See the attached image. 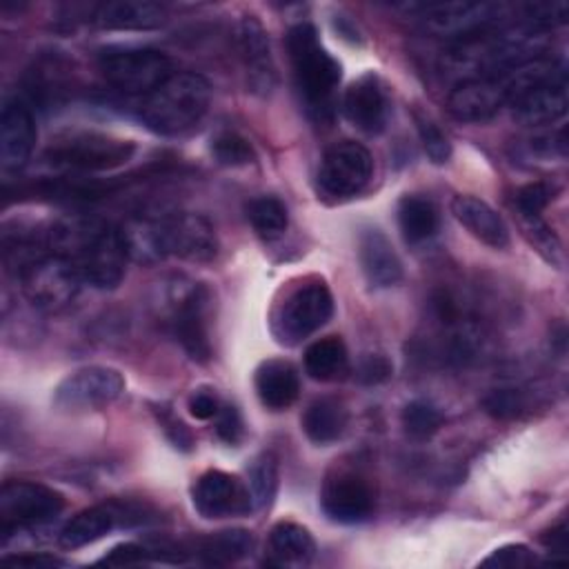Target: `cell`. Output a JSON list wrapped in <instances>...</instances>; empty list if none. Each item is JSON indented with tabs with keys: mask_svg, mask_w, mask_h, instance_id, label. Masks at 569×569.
I'll return each mask as SVG.
<instances>
[{
	"mask_svg": "<svg viewBox=\"0 0 569 569\" xmlns=\"http://www.w3.org/2000/svg\"><path fill=\"white\" fill-rule=\"evenodd\" d=\"M358 258L367 282L376 289H389L400 282L402 264L391 242L380 229H365L358 238Z\"/></svg>",
	"mask_w": 569,
	"mask_h": 569,
	"instance_id": "cell-23",
	"label": "cell"
},
{
	"mask_svg": "<svg viewBox=\"0 0 569 569\" xmlns=\"http://www.w3.org/2000/svg\"><path fill=\"white\" fill-rule=\"evenodd\" d=\"M305 371L320 382L340 380L349 371L347 347L340 338L327 336L311 342L305 351Z\"/></svg>",
	"mask_w": 569,
	"mask_h": 569,
	"instance_id": "cell-30",
	"label": "cell"
},
{
	"mask_svg": "<svg viewBox=\"0 0 569 569\" xmlns=\"http://www.w3.org/2000/svg\"><path fill=\"white\" fill-rule=\"evenodd\" d=\"M551 187L545 182H529L518 189L516 193V207L522 218H540L542 209L551 200Z\"/></svg>",
	"mask_w": 569,
	"mask_h": 569,
	"instance_id": "cell-40",
	"label": "cell"
},
{
	"mask_svg": "<svg viewBox=\"0 0 569 569\" xmlns=\"http://www.w3.org/2000/svg\"><path fill=\"white\" fill-rule=\"evenodd\" d=\"M27 300L40 311L58 313L67 309L80 293L82 278L76 264L62 256L47 253L27 267L20 276Z\"/></svg>",
	"mask_w": 569,
	"mask_h": 569,
	"instance_id": "cell-9",
	"label": "cell"
},
{
	"mask_svg": "<svg viewBox=\"0 0 569 569\" xmlns=\"http://www.w3.org/2000/svg\"><path fill=\"white\" fill-rule=\"evenodd\" d=\"M167 253L189 262H209L218 253V236L213 224L196 211L164 213Z\"/></svg>",
	"mask_w": 569,
	"mask_h": 569,
	"instance_id": "cell-16",
	"label": "cell"
},
{
	"mask_svg": "<svg viewBox=\"0 0 569 569\" xmlns=\"http://www.w3.org/2000/svg\"><path fill=\"white\" fill-rule=\"evenodd\" d=\"M482 407L496 420H513L525 413L527 398L520 389H493L482 398Z\"/></svg>",
	"mask_w": 569,
	"mask_h": 569,
	"instance_id": "cell-37",
	"label": "cell"
},
{
	"mask_svg": "<svg viewBox=\"0 0 569 569\" xmlns=\"http://www.w3.org/2000/svg\"><path fill=\"white\" fill-rule=\"evenodd\" d=\"M522 13L527 22L549 31L551 27L567 22L569 4L562 0H538V2H527L522 7Z\"/></svg>",
	"mask_w": 569,
	"mask_h": 569,
	"instance_id": "cell-39",
	"label": "cell"
},
{
	"mask_svg": "<svg viewBox=\"0 0 569 569\" xmlns=\"http://www.w3.org/2000/svg\"><path fill=\"white\" fill-rule=\"evenodd\" d=\"M253 551V536L247 529H224L202 538L196 545V556L204 565H231Z\"/></svg>",
	"mask_w": 569,
	"mask_h": 569,
	"instance_id": "cell-31",
	"label": "cell"
},
{
	"mask_svg": "<svg viewBox=\"0 0 569 569\" xmlns=\"http://www.w3.org/2000/svg\"><path fill=\"white\" fill-rule=\"evenodd\" d=\"M209 291L198 282L176 280L167 296V325L184 353L196 362L211 358V342L207 329Z\"/></svg>",
	"mask_w": 569,
	"mask_h": 569,
	"instance_id": "cell-5",
	"label": "cell"
},
{
	"mask_svg": "<svg viewBox=\"0 0 569 569\" xmlns=\"http://www.w3.org/2000/svg\"><path fill=\"white\" fill-rule=\"evenodd\" d=\"M400 420H402L405 433L409 438L427 440V438H431L438 431V427L442 422V416H440V411L431 402H427V400H411V402L405 405Z\"/></svg>",
	"mask_w": 569,
	"mask_h": 569,
	"instance_id": "cell-35",
	"label": "cell"
},
{
	"mask_svg": "<svg viewBox=\"0 0 569 569\" xmlns=\"http://www.w3.org/2000/svg\"><path fill=\"white\" fill-rule=\"evenodd\" d=\"M122 238L129 251V258L140 264H156L164 260L167 242H164V213L147 211L131 216L122 227Z\"/></svg>",
	"mask_w": 569,
	"mask_h": 569,
	"instance_id": "cell-25",
	"label": "cell"
},
{
	"mask_svg": "<svg viewBox=\"0 0 569 569\" xmlns=\"http://www.w3.org/2000/svg\"><path fill=\"white\" fill-rule=\"evenodd\" d=\"M536 84V71L529 62H520L491 76L471 78L453 84L447 107L460 122L491 120L505 104L527 93Z\"/></svg>",
	"mask_w": 569,
	"mask_h": 569,
	"instance_id": "cell-4",
	"label": "cell"
},
{
	"mask_svg": "<svg viewBox=\"0 0 569 569\" xmlns=\"http://www.w3.org/2000/svg\"><path fill=\"white\" fill-rule=\"evenodd\" d=\"M333 313V298L322 280H309L298 284L284 296V302L276 309L271 329L278 342L298 345L318 331Z\"/></svg>",
	"mask_w": 569,
	"mask_h": 569,
	"instance_id": "cell-7",
	"label": "cell"
},
{
	"mask_svg": "<svg viewBox=\"0 0 569 569\" xmlns=\"http://www.w3.org/2000/svg\"><path fill=\"white\" fill-rule=\"evenodd\" d=\"M136 144L96 131H80L58 138L47 149V160L56 167L76 171H109L131 160Z\"/></svg>",
	"mask_w": 569,
	"mask_h": 569,
	"instance_id": "cell-8",
	"label": "cell"
},
{
	"mask_svg": "<svg viewBox=\"0 0 569 569\" xmlns=\"http://www.w3.org/2000/svg\"><path fill=\"white\" fill-rule=\"evenodd\" d=\"M542 545L547 547V551L558 553V556H565V551H567V522L562 520L560 525H556L553 529H549V531L542 536Z\"/></svg>",
	"mask_w": 569,
	"mask_h": 569,
	"instance_id": "cell-48",
	"label": "cell"
},
{
	"mask_svg": "<svg viewBox=\"0 0 569 569\" xmlns=\"http://www.w3.org/2000/svg\"><path fill=\"white\" fill-rule=\"evenodd\" d=\"M287 51L296 89L307 113L316 122H329L333 118L336 89L342 76L338 60L320 44L318 31L309 22H300L289 29Z\"/></svg>",
	"mask_w": 569,
	"mask_h": 569,
	"instance_id": "cell-2",
	"label": "cell"
},
{
	"mask_svg": "<svg viewBox=\"0 0 569 569\" xmlns=\"http://www.w3.org/2000/svg\"><path fill=\"white\" fill-rule=\"evenodd\" d=\"M322 511L340 525L367 520L376 509V491L371 480L353 467H336L329 471L320 493Z\"/></svg>",
	"mask_w": 569,
	"mask_h": 569,
	"instance_id": "cell-14",
	"label": "cell"
},
{
	"mask_svg": "<svg viewBox=\"0 0 569 569\" xmlns=\"http://www.w3.org/2000/svg\"><path fill=\"white\" fill-rule=\"evenodd\" d=\"M191 500L196 511L209 520L242 516L253 507L249 489L236 476L218 469H209L196 480L191 489Z\"/></svg>",
	"mask_w": 569,
	"mask_h": 569,
	"instance_id": "cell-17",
	"label": "cell"
},
{
	"mask_svg": "<svg viewBox=\"0 0 569 569\" xmlns=\"http://www.w3.org/2000/svg\"><path fill=\"white\" fill-rule=\"evenodd\" d=\"M451 213L456 220L480 242L491 249H505L509 244V229L505 220L476 196H456L451 200Z\"/></svg>",
	"mask_w": 569,
	"mask_h": 569,
	"instance_id": "cell-26",
	"label": "cell"
},
{
	"mask_svg": "<svg viewBox=\"0 0 569 569\" xmlns=\"http://www.w3.org/2000/svg\"><path fill=\"white\" fill-rule=\"evenodd\" d=\"M209 98L211 87L200 73L176 71L144 98L140 118L158 136H180L204 118Z\"/></svg>",
	"mask_w": 569,
	"mask_h": 569,
	"instance_id": "cell-3",
	"label": "cell"
},
{
	"mask_svg": "<svg viewBox=\"0 0 569 569\" xmlns=\"http://www.w3.org/2000/svg\"><path fill=\"white\" fill-rule=\"evenodd\" d=\"M347 427V409L338 398H318L313 400L305 416L302 429L307 438L316 445H329L342 436Z\"/></svg>",
	"mask_w": 569,
	"mask_h": 569,
	"instance_id": "cell-29",
	"label": "cell"
},
{
	"mask_svg": "<svg viewBox=\"0 0 569 569\" xmlns=\"http://www.w3.org/2000/svg\"><path fill=\"white\" fill-rule=\"evenodd\" d=\"M342 107L349 122L369 136L380 133L389 118V100L385 87L373 73H365L349 84Z\"/></svg>",
	"mask_w": 569,
	"mask_h": 569,
	"instance_id": "cell-20",
	"label": "cell"
},
{
	"mask_svg": "<svg viewBox=\"0 0 569 569\" xmlns=\"http://www.w3.org/2000/svg\"><path fill=\"white\" fill-rule=\"evenodd\" d=\"M98 67L104 80L124 93L149 96L171 73V60L147 47H111L98 56Z\"/></svg>",
	"mask_w": 569,
	"mask_h": 569,
	"instance_id": "cell-6",
	"label": "cell"
},
{
	"mask_svg": "<svg viewBox=\"0 0 569 569\" xmlns=\"http://www.w3.org/2000/svg\"><path fill=\"white\" fill-rule=\"evenodd\" d=\"M211 156L222 167H244L256 160V151L247 138L236 131H220L211 138Z\"/></svg>",
	"mask_w": 569,
	"mask_h": 569,
	"instance_id": "cell-36",
	"label": "cell"
},
{
	"mask_svg": "<svg viewBox=\"0 0 569 569\" xmlns=\"http://www.w3.org/2000/svg\"><path fill=\"white\" fill-rule=\"evenodd\" d=\"M62 509L64 498L56 489L40 482L9 480L0 489V531L9 536L16 529L44 525Z\"/></svg>",
	"mask_w": 569,
	"mask_h": 569,
	"instance_id": "cell-10",
	"label": "cell"
},
{
	"mask_svg": "<svg viewBox=\"0 0 569 569\" xmlns=\"http://www.w3.org/2000/svg\"><path fill=\"white\" fill-rule=\"evenodd\" d=\"M391 376V362L385 356H367L358 369V378L365 385H378L385 382Z\"/></svg>",
	"mask_w": 569,
	"mask_h": 569,
	"instance_id": "cell-45",
	"label": "cell"
},
{
	"mask_svg": "<svg viewBox=\"0 0 569 569\" xmlns=\"http://www.w3.org/2000/svg\"><path fill=\"white\" fill-rule=\"evenodd\" d=\"M485 567H529L536 565L533 551L525 545H505L482 560Z\"/></svg>",
	"mask_w": 569,
	"mask_h": 569,
	"instance_id": "cell-42",
	"label": "cell"
},
{
	"mask_svg": "<svg viewBox=\"0 0 569 569\" xmlns=\"http://www.w3.org/2000/svg\"><path fill=\"white\" fill-rule=\"evenodd\" d=\"M269 553L276 565H309L316 542L302 525L278 522L269 531Z\"/></svg>",
	"mask_w": 569,
	"mask_h": 569,
	"instance_id": "cell-28",
	"label": "cell"
},
{
	"mask_svg": "<svg viewBox=\"0 0 569 569\" xmlns=\"http://www.w3.org/2000/svg\"><path fill=\"white\" fill-rule=\"evenodd\" d=\"M7 565H16V567H58L64 565L60 558L47 556V553H36V556H4L2 558Z\"/></svg>",
	"mask_w": 569,
	"mask_h": 569,
	"instance_id": "cell-47",
	"label": "cell"
},
{
	"mask_svg": "<svg viewBox=\"0 0 569 569\" xmlns=\"http://www.w3.org/2000/svg\"><path fill=\"white\" fill-rule=\"evenodd\" d=\"M238 51L247 73V84L253 93L267 96L276 87V64L271 56L269 33L258 18L244 16L238 22Z\"/></svg>",
	"mask_w": 569,
	"mask_h": 569,
	"instance_id": "cell-19",
	"label": "cell"
},
{
	"mask_svg": "<svg viewBox=\"0 0 569 569\" xmlns=\"http://www.w3.org/2000/svg\"><path fill=\"white\" fill-rule=\"evenodd\" d=\"M131 518L140 520L138 516H129L124 507L118 505H96L76 513L60 531V545L64 549H80L100 538H104L118 525L129 522Z\"/></svg>",
	"mask_w": 569,
	"mask_h": 569,
	"instance_id": "cell-22",
	"label": "cell"
},
{
	"mask_svg": "<svg viewBox=\"0 0 569 569\" xmlns=\"http://www.w3.org/2000/svg\"><path fill=\"white\" fill-rule=\"evenodd\" d=\"M160 422H162V427H164V433L169 436V440H171L178 449H182V451H189V449H191L193 438H191L189 429L184 427V422H180L178 418H173V416L167 413V411L160 416Z\"/></svg>",
	"mask_w": 569,
	"mask_h": 569,
	"instance_id": "cell-46",
	"label": "cell"
},
{
	"mask_svg": "<svg viewBox=\"0 0 569 569\" xmlns=\"http://www.w3.org/2000/svg\"><path fill=\"white\" fill-rule=\"evenodd\" d=\"M547 33V29L522 20L513 24L502 22L480 33L453 40V44L440 58V73L453 84L491 76L542 56Z\"/></svg>",
	"mask_w": 569,
	"mask_h": 569,
	"instance_id": "cell-1",
	"label": "cell"
},
{
	"mask_svg": "<svg viewBox=\"0 0 569 569\" xmlns=\"http://www.w3.org/2000/svg\"><path fill=\"white\" fill-rule=\"evenodd\" d=\"M373 176V158L353 140L331 144L318 167V187L331 198L358 196Z\"/></svg>",
	"mask_w": 569,
	"mask_h": 569,
	"instance_id": "cell-13",
	"label": "cell"
},
{
	"mask_svg": "<svg viewBox=\"0 0 569 569\" xmlns=\"http://www.w3.org/2000/svg\"><path fill=\"white\" fill-rule=\"evenodd\" d=\"M247 218L251 222V227L262 236V238H276L287 229L289 216H287V207L273 198V196H260L253 198L247 204Z\"/></svg>",
	"mask_w": 569,
	"mask_h": 569,
	"instance_id": "cell-33",
	"label": "cell"
},
{
	"mask_svg": "<svg viewBox=\"0 0 569 569\" xmlns=\"http://www.w3.org/2000/svg\"><path fill=\"white\" fill-rule=\"evenodd\" d=\"M422 27L440 38H467L507 22L509 7L502 2H433L420 4Z\"/></svg>",
	"mask_w": 569,
	"mask_h": 569,
	"instance_id": "cell-11",
	"label": "cell"
},
{
	"mask_svg": "<svg viewBox=\"0 0 569 569\" xmlns=\"http://www.w3.org/2000/svg\"><path fill=\"white\" fill-rule=\"evenodd\" d=\"M416 127H418V136H420L427 158L433 164H445L451 158V142L442 133V129L433 120H429L427 116H420V113H416Z\"/></svg>",
	"mask_w": 569,
	"mask_h": 569,
	"instance_id": "cell-38",
	"label": "cell"
},
{
	"mask_svg": "<svg viewBox=\"0 0 569 569\" xmlns=\"http://www.w3.org/2000/svg\"><path fill=\"white\" fill-rule=\"evenodd\" d=\"M124 391L122 376L111 367H84L69 373L53 391V405L62 411H89L113 402Z\"/></svg>",
	"mask_w": 569,
	"mask_h": 569,
	"instance_id": "cell-15",
	"label": "cell"
},
{
	"mask_svg": "<svg viewBox=\"0 0 569 569\" xmlns=\"http://www.w3.org/2000/svg\"><path fill=\"white\" fill-rule=\"evenodd\" d=\"M38 138L36 118L27 100L11 98L0 113V164L4 171H18L27 164Z\"/></svg>",
	"mask_w": 569,
	"mask_h": 569,
	"instance_id": "cell-18",
	"label": "cell"
},
{
	"mask_svg": "<svg viewBox=\"0 0 569 569\" xmlns=\"http://www.w3.org/2000/svg\"><path fill=\"white\" fill-rule=\"evenodd\" d=\"M300 380L298 371L287 360H264L256 369V393L260 402L271 411L291 407L298 398Z\"/></svg>",
	"mask_w": 569,
	"mask_h": 569,
	"instance_id": "cell-27",
	"label": "cell"
},
{
	"mask_svg": "<svg viewBox=\"0 0 569 569\" xmlns=\"http://www.w3.org/2000/svg\"><path fill=\"white\" fill-rule=\"evenodd\" d=\"M276 487H278V465L276 458L271 453H262L260 458L253 460L251 469H249V496H251V505L256 509L267 507L273 496H276Z\"/></svg>",
	"mask_w": 569,
	"mask_h": 569,
	"instance_id": "cell-34",
	"label": "cell"
},
{
	"mask_svg": "<svg viewBox=\"0 0 569 569\" xmlns=\"http://www.w3.org/2000/svg\"><path fill=\"white\" fill-rule=\"evenodd\" d=\"M216 433L229 445H236L242 438V418L236 407L220 405V411L216 413Z\"/></svg>",
	"mask_w": 569,
	"mask_h": 569,
	"instance_id": "cell-43",
	"label": "cell"
},
{
	"mask_svg": "<svg viewBox=\"0 0 569 569\" xmlns=\"http://www.w3.org/2000/svg\"><path fill=\"white\" fill-rule=\"evenodd\" d=\"M398 224L407 242H425L438 229V209L425 196H405L398 204Z\"/></svg>",
	"mask_w": 569,
	"mask_h": 569,
	"instance_id": "cell-32",
	"label": "cell"
},
{
	"mask_svg": "<svg viewBox=\"0 0 569 569\" xmlns=\"http://www.w3.org/2000/svg\"><path fill=\"white\" fill-rule=\"evenodd\" d=\"M509 107H511L513 120L525 127H542L560 120L569 107L567 73L533 87L531 91L513 100Z\"/></svg>",
	"mask_w": 569,
	"mask_h": 569,
	"instance_id": "cell-21",
	"label": "cell"
},
{
	"mask_svg": "<svg viewBox=\"0 0 569 569\" xmlns=\"http://www.w3.org/2000/svg\"><path fill=\"white\" fill-rule=\"evenodd\" d=\"M129 260L131 258L120 227L102 224L71 262L76 264L82 282L91 284L93 289L107 291L116 289L122 282Z\"/></svg>",
	"mask_w": 569,
	"mask_h": 569,
	"instance_id": "cell-12",
	"label": "cell"
},
{
	"mask_svg": "<svg viewBox=\"0 0 569 569\" xmlns=\"http://www.w3.org/2000/svg\"><path fill=\"white\" fill-rule=\"evenodd\" d=\"M525 227H527V233L531 236L533 244L538 247V251L551 264H560L562 256H560V242H558L556 233L540 218H525Z\"/></svg>",
	"mask_w": 569,
	"mask_h": 569,
	"instance_id": "cell-41",
	"label": "cell"
},
{
	"mask_svg": "<svg viewBox=\"0 0 569 569\" xmlns=\"http://www.w3.org/2000/svg\"><path fill=\"white\" fill-rule=\"evenodd\" d=\"M220 400H218V396L213 393V391H209V389H198V391H193L191 396H189V402H187V407H189V413L193 416V418H198V420H211V418H216V413L220 411Z\"/></svg>",
	"mask_w": 569,
	"mask_h": 569,
	"instance_id": "cell-44",
	"label": "cell"
},
{
	"mask_svg": "<svg viewBox=\"0 0 569 569\" xmlns=\"http://www.w3.org/2000/svg\"><path fill=\"white\" fill-rule=\"evenodd\" d=\"M91 20L113 31H149L164 24L167 11L149 0H113L96 7Z\"/></svg>",
	"mask_w": 569,
	"mask_h": 569,
	"instance_id": "cell-24",
	"label": "cell"
}]
</instances>
